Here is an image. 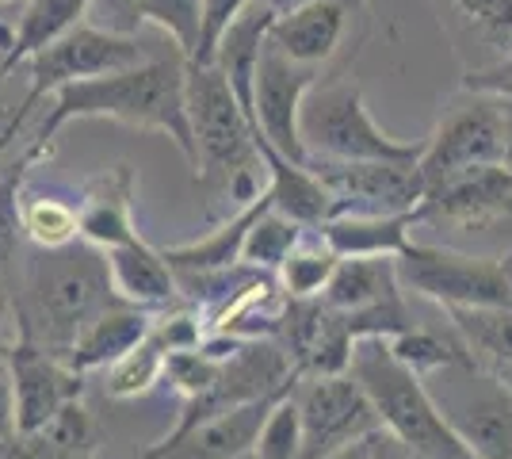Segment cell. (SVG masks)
I'll return each instance as SVG.
<instances>
[{
  "mask_svg": "<svg viewBox=\"0 0 512 459\" xmlns=\"http://www.w3.org/2000/svg\"><path fill=\"white\" fill-rule=\"evenodd\" d=\"M505 100V123H509V146H505V165L512 169V96H501Z\"/></svg>",
  "mask_w": 512,
  "mask_h": 459,
  "instance_id": "obj_46",
  "label": "cell"
},
{
  "mask_svg": "<svg viewBox=\"0 0 512 459\" xmlns=\"http://www.w3.org/2000/svg\"><path fill=\"white\" fill-rule=\"evenodd\" d=\"M107 264H111V284L123 303H134L150 314L172 310L184 303V291L176 280V268L165 261L161 249H153L146 241H127L119 249H107Z\"/></svg>",
  "mask_w": 512,
  "mask_h": 459,
  "instance_id": "obj_19",
  "label": "cell"
},
{
  "mask_svg": "<svg viewBox=\"0 0 512 459\" xmlns=\"http://www.w3.org/2000/svg\"><path fill=\"white\" fill-rule=\"evenodd\" d=\"M413 230L417 215H333L321 226V238L337 257H402Z\"/></svg>",
  "mask_w": 512,
  "mask_h": 459,
  "instance_id": "obj_25",
  "label": "cell"
},
{
  "mask_svg": "<svg viewBox=\"0 0 512 459\" xmlns=\"http://www.w3.org/2000/svg\"><path fill=\"white\" fill-rule=\"evenodd\" d=\"M16 379H12V360L8 349L0 345V437H16Z\"/></svg>",
  "mask_w": 512,
  "mask_h": 459,
  "instance_id": "obj_42",
  "label": "cell"
},
{
  "mask_svg": "<svg viewBox=\"0 0 512 459\" xmlns=\"http://www.w3.org/2000/svg\"><path fill=\"white\" fill-rule=\"evenodd\" d=\"M417 161H306V165L329 188L337 215H417L425 199V176Z\"/></svg>",
  "mask_w": 512,
  "mask_h": 459,
  "instance_id": "obj_12",
  "label": "cell"
},
{
  "mask_svg": "<svg viewBox=\"0 0 512 459\" xmlns=\"http://www.w3.org/2000/svg\"><path fill=\"white\" fill-rule=\"evenodd\" d=\"M12 39H16V27L0 23V50H4V58H8V50H12Z\"/></svg>",
  "mask_w": 512,
  "mask_h": 459,
  "instance_id": "obj_47",
  "label": "cell"
},
{
  "mask_svg": "<svg viewBox=\"0 0 512 459\" xmlns=\"http://www.w3.org/2000/svg\"><path fill=\"white\" fill-rule=\"evenodd\" d=\"M272 207V192L264 188V196L253 199L249 207H237L226 222H218L211 234H203L199 241H188V245H172V249H161L165 261L176 268V272H222V268H234L241 264V249H245V234L249 226L260 219V211Z\"/></svg>",
  "mask_w": 512,
  "mask_h": 459,
  "instance_id": "obj_24",
  "label": "cell"
},
{
  "mask_svg": "<svg viewBox=\"0 0 512 459\" xmlns=\"http://www.w3.org/2000/svg\"><path fill=\"white\" fill-rule=\"evenodd\" d=\"M260 153L268 165V192H272L276 211H283L287 219H295L306 230H321L337 215V203L329 196V188L314 176L310 165H299V161L276 153L264 138H260Z\"/></svg>",
  "mask_w": 512,
  "mask_h": 459,
  "instance_id": "obj_23",
  "label": "cell"
},
{
  "mask_svg": "<svg viewBox=\"0 0 512 459\" xmlns=\"http://www.w3.org/2000/svg\"><path fill=\"white\" fill-rule=\"evenodd\" d=\"M23 234L39 249H65L81 241V207L50 192L23 196Z\"/></svg>",
  "mask_w": 512,
  "mask_h": 459,
  "instance_id": "obj_29",
  "label": "cell"
},
{
  "mask_svg": "<svg viewBox=\"0 0 512 459\" xmlns=\"http://www.w3.org/2000/svg\"><path fill=\"white\" fill-rule=\"evenodd\" d=\"M8 314H12V299H8V291H4V287H0V322H4V318H8Z\"/></svg>",
  "mask_w": 512,
  "mask_h": 459,
  "instance_id": "obj_49",
  "label": "cell"
},
{
  "mask_svg": "<svg viewBox=\"0 0 512 459\" xmlns=\"http://www.w3.org/2000/svg\"><path fill=\"white\" fill-rule=\"evenodd\" d=\"M253 0H207V16H203V39H199V50H195V58L188 62H211L214 58V46L218 39L226 35V27L249 8Z\"/></svg>",
  "mask_w": 512,
  "mask_h": 459,
  "instance_id": "obj_40",
  "label": "cell"
},
{
  "mask_svg": "<svg viewBox=\"0 0 512 459\" xmlns=\"http://www.w3.org/2000/svg\"><path fill=\"white\" fill-rule=\"evenodd\" d=\"M142 62H150V50L142 46L138 35L107 31V27H96V23H77L73 31H65L58 43L31 54L23 62V69H27L31 92L39 100H50L58 88L73 85V81L123 73V69H134Z\"/></svg>",
  "mask_w": 512,
  "mask_h": 459,
  "instance_id": "obj_11",
  "label": "cell"
},
{
  "mask_svg": "<svg viewBox=\"0 0 512 459\" xmlns=\"http://www.w3.org/2000/svg\"><path fill=\"white\" fill-rule=\"evenodd\" d=\"M436 406L474 459H512V387L459 356L425 375Z\"/></svg>",
  "mask_w": 512,
  "mask_h": 459,
  "instance_id": "obj_6",
  "label": "cell"
},
{
  "mask_svg": "<svg viewBox=\"0 0 512 459\" xmlns=\"http://www.w3.org/2000/svg\"><path fill=\"white\" fill-rule=\"evenodd\" d=\"M505 264H509V272H512V253H509V257H505Z\"/></svg>",
  "mask_w": 512,
  "mask_h": 459,
  "instance_id": "obj_51",
  "label": "cell"
},
{
  "mask_svg": "<svg viewBox=\"0 0 512 459\" xmlns=\"http://www.w3.org/2000/svg\"><path fill=\"white\" fill-rule=\"evenodd\" d=\"M218 372H222V360H214L203 345L169 352V364H165V379H169L176 391L184 394V402L211 391L214 379H218Z\"/></svg>",
  "mask_w": 512,
  "mask_h": 459,
  "instance_id": "obj_39",
  "label": "cell"
},
{
  "mask_svg": "<svg viewBox=\"0 0 512 459\" xmlns=\"http://www.w3.org/2000/svg\"><path fill=\"white\" fill-rule=\"evenodd\" d=\"M0 459H35V444L31 437H0Z\"/></svg>",
  "mask_w": 512,
  "mask_h": 459,
  "instance_id": "obj_45",
  "label": "cell"
},
{
  "mask_svg": "<svg viewBox=\"0 0 512 459\" xmlns=\"http://www.w3.org/2000/svg\"><path fill=\"white\" fill-rule=\"evenodd\" d=\"M0 4H8V0H0Z\"/></svg>",
  "mask_w": 512,
  "mask_h": 459,
  "instance_id": "obj_53",
  "label": "cell"
},
{
  "mask_svg": "<svg viewBox=\"0 0 512 459\" xmlns=\"http://www.w3.org/2000/svg\"><path fill=\"white\" fill-rule=\"evenodd\" d=\"M153 318H157V314L119 299V303L107 306L104 314H100V318L73 341V349L65 352V360H69L81 375L100 372V368L107 372L123 352L134 349L142 337H150Z\"/></svg>",
  "mask_w": 512,
  "mask_h": 459,
  "instance_id": "obj_22",
  "label": "cell"
},
{
  "mask_svg": "<svg viewBox=\"0 0 512 459\" xmlns=\"http://www.w3.org/2000/svg\"><path fill=\"white\" fill-rule=\"evenodd\" d=\"M88 8H92V0H27L20 23H16L12 50L4 58V73H16L31 54H39L43 46L58 43L65 31L85 23Z\"/></svg>",
  "mask_w": 512,
  "mask_h": 459,
  "instance_id": "obj_27",
  "label": "cell"
},
{
  "mask_svg": "<svg viewBox=\"0 0 512 459\" xmlns=\"http://www.w3.org/2000/svg\"><path fill=\"white\" fill-rule=\"evenodd\" d=\"M352 4L356 0H306L291 12H279L268 31V43L299 66L325 69L348 35Z\"/></svg>",
  "mask_w": 512,
  "mask_h": 459,
  "instance_id": "obj_18",
  "label": "cell"
},
{
  "mask_svg": "<svg viewBox=\"0 0 512 459\" xmlns=\"http://www.w3.org/2000/svg\"><path fill=\"white\" fill-rule=\"evenodd\" d=\"M451 329L478 368L512 387V306H474V310H444Z\"/></svg>",
  "mask_w": 512,
  "mask_h": 459,
  "instance_id": "obj_26",
  "label": "cell"
},
{
  "mask_svg": "<svg viewBox=\"0 0 512 459\" xmlns=\"http://www.w3.org/2000/svg\"><path fill=\"white\" fill-rule=\"evenodd\" d=\"M302 234H306V226H299L295 219H287L276 207H268V211H260V219H256L253 226H249V234H245L241 264L276 276L279 264L287 261V253L299 245Z\"/></svg>",
  "mask_w": 512,
  "mask_h": 459,
  "instance_id": "obj_33",
  "label": "cell"
},
{
  "mask_svg": "<svg viewBox=\"0 0 512 459\" xmlns=\"http://www.w3.org/2000/svg\"><path fill=\"white\" fill-rule=\"evenodd\" d=\"M43 153L46 150L39 146H23L20 157L0 169V276L20 257V241L27 238L23 234V176Z\"/></svg>",
  "mask_w": 512,
  "mask_h": 459,
  "instance_id": "obj_31",
  "label": "cell"
},
{
  "mask_svg": "<svg viewBox=\"0 0 512 459\" xmlns=\"http://www.w3.org/2000/svg\"><path fill=\"white\" fill-rule=\"evenodd\" d=\"M337 249L321 238V230H306L302 241L287 253V261L279 264L276 280L287 291V299H318L325 284L337 272Z\"/></svg>",
  "mask_w": 512,
  "mask_h": 459,
  "instance_id": "obj_28",
  "label": "cell"
},
{
  "mask_svg": "<svg viewBox=\"0 0 512 459\" xmlns=\"http://www.w3.org/2000/svg\"><path fill=\"white\" fill-rule=\"evenodd\" d=\"M138 459H146V456H138Z\"/></svg>",
  "mask_w": 512,
  "mask_h": 459,
  "instance_id": "obj_54",
  "label": "cell"
},
{
  "mask_svg": "<svg viewBox=\"0 0 512 459\" xmlns=\"http://www.w3.org/2000/svg\"><path fill=\"white\" fill-rule=\"evenodd\" d=\"M81 241L96 249H119L127 241H138L134 230V169L111 165L88 184L81 199Z\"/></svg>",
  "mask_w": 512,
  "mask_h": 459,
  "instance_id": "obj_20",
  "label": "cell"
},
{
  "mask_svg": "<svg viewBox=\"0 0 512 459\" xmlns=\"http://www.w3.org/2000/svg\"><path fill=\"white\" fill-rule=\"evenodd\" d=\"M100 4L107 16V31H123V35H138L142 23V0H92Z\"/></svg>",
  "mask_w": 512,
  "mask_h": 459,
  "instance_id": "obj_44",
  "label": "cell"
},
{
  "mask_svg": "<svg viewBox=\"0 0 512 459\" xmlns=\"http://www.w3.org/2000/svg\"><path fill=\"white\" fill-rule=\"evenodd\" d=\"M348 372L360 379L367 398L375 402L383 429L413 459H474L459 433L448 425L444 410L436 406L425 375L406 368L386 337H360Z\"/></svg>",
  "mask_w": 512,
  "mask_h": 459,
  "instance_id": "obj_4",
  "label": "cell"
},
{
  "mask_svg": "<svg viewBox=\"0 0 512 459\" xmlns=\"http://www.w3.org/2000/svg\"><path fill=\"white\" fill-rule=\"evenodd\" d=\"M295 402L302 414V459H333L383 433V417L352 372L299 375Z\"/></svg>",
  "mask_w": 512,
  "mask_h": 459,
  "instance_id": "obj_8",
  "label": "cell"
},
{
  "mask_svg": "<svg viewBox=\"0 0 512 459\" xmlns=\"http://www.w3.org/2000/svg\"><path fill=\"white\" fill-rule=\"evenodd\" d=\"M333 459H413L398 444V440L390 437V433H375V437H367V440H360V444H352V448H344L341 456H333Z\"/></svg>",
  "mask_w": 512,
  "mask_h": 459,
  "instance_id": "obj_43",
  "label": "cell"
},
{
  "mask_svg": "<svg viewBox=\"0 0 512 459\" xmlns=\"http://www.w3.org/2000/svg\"><path fill=\"white\" fill-rule=\"evenodd\" d=\"M448 4L478 43L497 50L501 58L512 54V0H448Z\"/></svg>",
  "mask_w": 512,
  "mask_h": 459,
  "instance_id": "obj_38",
  "label": "cell"
},
{
  "mask_svg": "<svg viewBox=\"0 0 512 459\" xmlns=\"http://www.w3.org/2000/svg\"><path fill=\"white\" fill-rule=\"evenodd\" d=\"M12 360V379H16V425L20 437L43 433L54 417L62 414L69 402H81L85 375L77 372L62 352H50L35 341H16L8 345Z\"/></svg>",
  "mask_w": 512,
  "mask_h": 459,
  "instance_id": "obj_15",
  "label": "cell"
},
{
  "mask_svg": "<svg viewBox=\"0 0 512 459\" xmlns=\"http://www.w3.org/2000/svg\"><path fill=\"white\" fill-rule=\"evenodd\" d=\"M203 16H207V0H142V20L157 23L184 58H195L199 50Z\"/></svg>",
  "mask_w": 512,
  "mask_h": 459,
  "instance_id": "obj_36",
  "label": "cell"
},
{
  "mask_svg": "<svg viewBox=\"0 0 512 459\" xmlns=\"http://www.w3.org/2000/svg\"><path fill=\"white\" fill-rule=\"evenodd\" d=\"M318 299L341 310L356 337H398L417 326L398 276V257H341Z\"/></svg>",
  "mask_w": 512,
  "mask_h": 459,
  "instance_id": "obj_10",
  "label": "cell"
},
{
  "mask_svg": "<svg viewBox=\"0 0 512 459\" xmlns=\"http://www.w3.org/2000/svg\"><path fill=\"white\" fill-rule=\"evenodd\" d=\"M35 459H96V429L81 402H69L62 414L31 437Z\"/></svg>",
  "mask_w": 512,
  "mask_h": 459,
  "instance_id": "obj_34",
  "label": "cell"
},
{
  "mask_svg": "<svg viewBox=\"0 0 512 459\" xmlns=\"http://www.w3.org/2000/svg\"><path fill=\"white\" fill-rule=\"evenodd\" d=\"M402 287L440 310H474V306H512V272L505 257H474L448 245L409 241L398 257Z\"/></svg>",
  "mask_w": 512,
  "mask_h": 459,
  "instance_id": "obj_7",
  "label": "cell"
},
{
  "mask_svg": "<svg viewBox=\"0 0 512 459\" xmlns=\"http://www.w3.org/2000/svg\"><path fill=\"white\" fill-rule=\"evenodd\" d=\"M188 119H192L199 165L195 176L203 184H218L230 192L237 207H249L268 188V165L260 153V131L241 108L226 73L214 62H188Z\"/></svg>",
  "mask_w": 512,
  "mask_h": 459,
  "instance_id": "obj_2",
  "label": "cell"
},
{
  "mask_svg": "<svg viewBox=\"0 0 512 459\" xmlns=\"http://www.w3.org/2000/svg\"><path fill=\"white\" fill-rule=\"evenodd\" d=\"M505 219H512V169L505 161L432 184L417 207V226L436 222L459 230H493Z\"/></svg>",
  "mask_w": 512,
  "mask_h": 459,
  "instance_id": "obj_14",
  "label": "cell"
},
{
  "mask_svg": "<svg viewBox=\"0 0 512 459\" xmlns=\"http://www.w3.org/2000/svg\"><path fill=\"white\" fill-rule=\"evenodd\" d=\"M43 104L46 100L31 92L27 77H23V85H16L12 73H0V169L20 157L23 142H27V123Z\"/></svg>",
  "mask_w": 512,
  "mask_h": 459,
  "instance_id": "obj_35",
  "label": "cell"
},
{
  "mask_svg": "<svg viewBox=\"0 0 512 459\" xmlns=\"http://www.w3.org/2000/svg\"><path fill=\"white\" fill-rule=\"evenodd\" d=\"M291 391H295V387H291ZM283 394L287 391L256 398V402H245V406H234V410H222V414L192 421V425H176L157 448L146 452V459H241V456H249L256 437H260L264 417H268V410L276 406Z\"/></svg>",
  "mask_w": 512,
  "mask_h": 459,
  "instance_id": "obj_17",
  "label": "cell"
},
{
  "mask_svg": "<svg viewBox=\"0 0 512 459\" xmlns=\"http://www.w3.org/2000/svg\"><path fill=\"white\" fill-rule=\"evenodd\" d=\"M0 73H4V50H0Z\"/></svg>",
  "mask_w": 512,
  "mask_h": 459,
  "instance_id": "obj_50",
  "label": "cell"
},
{
  "mask_svg": "<svg viewBox=\"0 0 512 459\" xmlns=\"http://www.w3.org/2000/svg\"><path fill=\"white\" fill-rule=\"evenodd\" d=\"M256 459H302V414L295 391H287L276 406L268 410L260 437L253 444Z\"/></svg>",
  "mask_w": 512,
  "mask_h": 459,
  "instance_id": "obj_37",
  "label": "cell"
},
{
  "mask_svg": "<svg viewBox=\"0 0 512 459\" xmlns=\"http://www.w3.org/2000/svg\"><path fill=\"white\" fill-rule=\"evenodd\" d=\"M165 364H169V349L161 345V337L150 329V337H142L134 349L123 352L107 368L104 391L111 398H142V394H150L165 379Z\"/></svg>",
  "mask_w": 512,
  "mask_h": 459,
  "instance_id": "obj_30",
  "label": "cell"
},
{
  "mask_svg": "<svg viewBox=\"0 0 512 459\" xmlns=\"http://www.w3.org/2000/svg\"><path fill=\"white\" fill-rule=\"evenodd\" d=\"M318 81H321V69L299 66L283 50L264 43L260 69H256V104H253L256 131H260V138L272 150L291 157V161H299V165L310 161L299 131L302 100H306V92L318 85Z\"/></svg>",
  "mask_w": 512,
  "mask_h": 459,
  "instance_id": "obj_13",
  "label": "cell"
},
{
  "mask_svg": "<svg viewBox=\"0 0 512 459\" xmlns=\"http://www.w3.org/2000/svg\"><path fill=\"white\" fill-rule=\"evenodd\" d=\"M276 8L264 4V0H253L241 16H237L226 35L214 46V66L226 73V81L234 88V96L241 100V108L249 111V119L256 123L253 104H256V69H260V54H264V43H268V31L276 23Z\"/></svg>",
  "mask_w": 512,
  "mask_h": 459,
  "instance_id": "obj_21",
  "label": "cell"
},
{
  "mask_svg": "<svg viewBox=\"0 0 512 459\" xmlns=\"http://www.w3.org/2000/svg\"><path fill=\"white\" fill-rule=\"evenodd\" d=\"M509 146V123H505V100L486 92H467V100L451 104L448 115L436 123L421 150V176L425 192L432 184L459 176L478 165H501Z\"/></svg>",
  "mask_w": 512,
  "mask_h": 459,
  "instance_id": "obj_9",
  "label": "cell"
},
{
  "mask_svg": "<svg viewBox=\"0 0 512 459\" xmlns=\"http://www.w3.org/2000/svg\"><path fill=\"white\" fill-rule=\"evenodd\" d=\"M276 341L287 349L299 375H337L348 372L352 349H356L360 337L352 333L341 310H333L329 303L291 299Z\"/></svg>",
  "mask_w": 512,
  "mask_h": 459,
  "instance_id": "obj_16",
  "label": "cell"
},
{
  "mask_svg": "<svg viewBox=\"0 0 512 459\" xmlns=\"http://www.w3.org/2000/svg\"><path fill=\"white\" fill-rule=\"evenodd\" d=\"M299 131L310 161H417L425 150V142L386 134L363 104V88L344 73L306 92Z\"/></svg>",
  "mask_w": 512,
  "mask_h": 459,
  "instance_id": "obj_5",
  "label": "cell"
},
{
  "mask_svg": "<svg viewBox=\"0 0 512 459\" xmlns=\"http://www.w3.org/2000/svg\"><path fill=\"white\" fill-rule=\"evenodd\" d=\"M463 92H486V96H512V54L497 58L493 66H478L463 73Z\"/></svg>",
  "mask_w": 512,
  "mask_h": 459,
  "instance_id": "obj_41",
  "label": "cell"
},
{
  "mask_svg": "<svg viewBox=\"0 0 512 459\" xmlns=\"http://www.w3.org/2000/svg\"><path fill=\"white\" fill-rule=\"evenodd\" d=\"M390 341V349L394 356L413 368L417 375H432L436 368H444L451 360H459V356H467L463 349V341H459V333L448 326H428V322H417V326H409L406 333H398V337H386Z\"/></svg>",
  "mask_w": 512,
  "mask_h": 459,
  "instance_id": "obj_32",
  "label": "cell"
},
{
  "mask_svg": "<svg viewBox=\"0 0 512 459\" xmlns=\"http://www.w3.org/2000/svg\"><path fill=\"white\" fill-rule=\"evenodd\" d=\"M241 459H256V456H253V452H249V456H241Z\"/></svg>",
  "mask_w": 512,
  "mask_h": 459,
  "instance_id": "obj_52",
  "label": "cell"
},
{
  "mask_svg": "<svg viewBox=\"0 0 512 459\" xmlns=\"http://www.w3.org/2000/svg\"><path fill=\"white\" fill-rule=\"evenodd\" d=\"M111 303H119L111 284L107 253L73 241L65 249H43L27 276V303L20 306V337L50 352H69Z\"/></svg>",
  "mask_w": 512,
  "mask_h": 459,
  "instance_id": "obj_3",
  "label": "cell"
},
{
  "mask_svg": "<svg viewBox=\"0 0 512 459\" xmlns=\"http://www.w3.org/2000/svg\"><path fill=\"white\" fill-rule=\"evenodd\" d=\"M264 4H272L276 12H291V8H299V4H306V0H264Z\"/></svg>",
  "mask_w": 512,
  "mask_h": 459,
  "instance_id": "obj_48",
  "label": "cell"
},
{
  "mask_svg": "<svg viewBox=\"0 0 512 459\" xmlns=\"http://www.w3.org/2000/svg\"><path fill=\"white\" fill-rule=\"evenodd\" d=\"M184 81H188V58L180 50H172L165 58H150V62L123 69V73L73 81V85L58 88L46 100V115L39 119V127L27 134L23 146H39V150L50 153V142L65 123H73V119H115V123H127V127L169 134L176 150L184 153L188 165L195 169L199 150H195L192 119H188Z\"/></svg>",
  "mask_w": 512,
  "mask_h": 459,
  "instance_id": "obj_1",
  "label": "cell"
}]
</instances>
